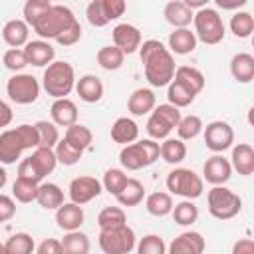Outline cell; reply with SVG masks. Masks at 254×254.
<instances>
[{"label": "cell", "mask_w": 254, "mask_h": 254, "mask_svg": "<svg viewBox=\"0 0 254 254\" xmlns=\"http://www.w3.org/2000/svg\"><path fill=\"white\" fill-rule=\"evenodd\" d=\"M38 147V131L34 125H18L0 133V165H14L26 149Z\"/></svg>", "instance_id": "1"}, {"label": "cell", "mask_w": 254, "mask_h": 254, "mask_svg": "<svg viewBox=\"0 0 254 254\" xmlns=\"http://www.w3.org/2000/svg\"><path fill=\"white\" fill-rule=\"evenodd\" d=\"M42 85H44L46 93L52 95L54 99H64L75 87V71H73V65L67 64V62H52L44 69Z\"/></svg>", "instance_id": "2"}, {"label": "cell", "mask_w": 254, "mask_h": 254, "mask_svg": "<svg viewBox=\"0 0 254 254\" xmlns=\"http://www.w3.org/2000/svg\"><path fill=\"white\" fill-rule=\"evenodd\" d=\"M77 18L73 12L64 4H52V8L40 18V22L32 28L42 40H56L60 34H64Z\"/></svg>", "instance_id": "3"}, {"label": "cell", "mask_w": 254, "mask_h": 254, "mask_svg": "<svg viewBox=\"0 0 254 254\" xmlns=\"http://www.w3.org/2000/svg\"><path fill=\"white\" fill-rule=\"evenodd\" d=\"M159 157H161V149H159V143H155L153 139H141L131 145H125L119 153V161L127 171L145 169L153 165Z\"/></svg>", "instance_id": "4"}, {"label": "cell", "mask_w": 254, "mask_h": 254, "mask_svg": "<svg viewBox=\"0 0 254 254\" xmlns=\"http://www.w3.org/2000/svg\"><path fill=\"white\" fill-rule=\"evenodd\" d=\"M192 24H194V36L196 40H200L206 46H216L224 40V22L220 18V14L214 8H202L198 12H194L192 16Z\"/></svg>", "instance_id": "5"}, {"label": "cell", "mask_w": 254, "mask_h": 254, "mask_svg": "<svg viewBox=\"0 0 254 254\" xmlns=\"http://www.w3.org/2000/svg\"><path fill=\"white\" fill-rule=\"evenodd\" d=\"M143 69H145V77L153 87H165L173 81L175 77V60L173 54L163 46L159 52H155L151 58H147L143 62Z\"/></svg>", "instance_id": "6"}, {"label": "cell", "mask_w": 254, "mask_h": 254, "mask_svg": "<svg viewBox=\"0 0 254 254\" xmlns=\"http://www.w3.org/2000/svg\"><path fill=\"white\" fill-rule=\"evenodd\" d=\"M206 204H208L210 216H214L216 220H230L242 210V198L234 190L226 189L224 185L212 187L208 190Z\"/></svg>", "instance_id": "7"}, {"label": "cell", "mask_w": 254, "mask_h": 254, "mask_svg": "<svg viewBox=\"0 0 254 254\" xmlns=\"http://www.w3.org/2000/svg\"><path fill=\"white\" fill-rule=\"evenodd\" d=\"M167 190L171 194L183 196L185 200H194V198H198L202 194L204 183L194 171L179 167V169H173L167 175Z\"/></svg>", "instance_id": "8"}, {"label": "cell", "mask_w": 254, "mask_h": 254, "mask_svg": "<svg viewBox=\"0 0 254 254\" xmlns=\"http://www.w3.org/2000/svg\"><path fill=\"white\" fill-rule=\"evenodd\" d=\"M135 244V230L127 224L109 230H99V248L103 254H129Z\"/></svg>", "instance_id": "9"}, {"label": "cell", "mask_w": 254, "mask_h": 254, "mask_svg": "<svg viewBox=\"0 0 254 254\" xmlns=\"http://www.w3.org/2000/svg\"><path fill=\"white\" fill-rule=\"evenodd\" d=\"M8 97L18 105H30L40 95V81L32 73H14L6 83Z\"/></svg>", "instance_id": "10"}, {"label": "cell", "mask_w": 254, "mask_h": 254, "mask_svg": "<svg viewBox=\"0 0 254 254\" xmlns=\"http://www.w3.org/2000/svg\"><path fill=\"white\" fill-rule=\"evenodd\" d=\"M202 131H204V143L214 155L224 153L234 143V129L226 121H210Z\"/></svg>", "instance_id": "11"}, {"label": "cell", "mask_w": 254, "mask_h": 254, "mask_svg": "<svg viewBox=\"0 0 254 254\" xmlns=\"http://www.w3.org/2000/svg\"><path fill=\"white\" fill-rule=\"evenodd\" d=\"M101 181H97L95 177H89V175H81V177H75L71 183H69V198L73 204H87L89 200L97 198L101 194Z\"/></svg>", "instance_id": "12"}, {"label": "cell", "mask_w": 254, "mask_h": 254, "mask_svg": "<svg viewBox=\"0 0 254 254\" xmlns=\"http://www.w3.org/2000/svg\"><path fill=\"white\" fill-rule=\"evenodd\" d=\"M111 38H113V46L119 48L123 54H133L139 50L141 46V32L137 26L133 24H117L111 32Z\"/></svg>", "instance_id": "13"}, {"label": "cell", "mask_w": 254, "mask_h": 254, "mask_svg": "<svg viewBox=\"0 0 254 254\" xmlns=\"http://www.w3.org/2000/svg\"><path fill=\"white\" fill-rule=\"evenodd\" d=\"M202 175L206 179V183H210L212 187H220L224 185L230 175H232V167H230V161L224 159L222 155H212L204 161L202 165Z\"/></svg>", "instance_id": "14"}, {"label": "cell", "mask_w": 254, "mask_h": 254, "mask_svg": "<svg viewBox=\"0 0 254 254\" xmlns=\"http://www.w3.org/2000/svg\"><path fill=\"white\" fill-rule=\"evenodd\" d=\"M24 54H26L28 65H36V67H48L54 62V58H56V50L46 40H32V42H28L24 46Z\"/></svg>", "instance_id": "15"}, {"label": "cell", "mask_w": 254, "mask_h": 254, "mask_svg": "<svg viewBox=\"0 0 254 254\" xmlns=\"http://www.w3.org/2000/svg\"><path fill=\"white\" fill-rule=\"evenodd\" d=\"M204 252V238L200 232L187 230L179 234L171 244L167 254H202Z\"/></svg>", "instance_id": "16"}, {"label": "cell", "mask_w": 254, "mask_h": 254, "mask_svg": "<svg viewBox=\"0 0 254 254\" xmlns=\"http://www.w3.org/2000/svg\"><path fill=\"white\" fill-rule=\"evenodd\" d=\"M83 208L79 204H73V202H64L58 210H56V222L62 230L65 232H73V230H79V226L83 224Z\"/></svg>", "instance_id": "17"}, {"label": "cell", "mask_w": 254, "mask_h": 254, "mask_svg": "<svg viewBox=\"0 0 254 254\" xmlns=\"http://www.w3.org/2000/svg\"><path fill=\"white\" fill-rule=\"evenodd\" d=\"M50 115H52V123L60 125V127H71L77 123V105L64 97V99H56L50 107Z\"/></svg>", "instance_id": "18"}, {"label": "cell", "mask_w": 254, "mask_h": 254, "mask_svg": "<svg viewBox=\"0 0 254 254\" xmlns=\"http://www.w3.org/2000/svg\"><path fill=\"white\" fill-rule=\"evenodd\" d=\"M230 167L242 177H250L254 173V149L250 143H238L232 147Z\"/></svg>", "instance_id": "19"}, {"label": "cell", "mask_w": 254, "mask_h": 254, "mask_svg": "<svg viewBox=\"0 0 254 254\" xmlns=\"http://www.w3.org/2000/svg\"><path fill=\"white\" fill-rule=\"evenodd\" d=\"M75 91H77V95H79L81 101H85V103H97L103 97L105 87H103V81L97 75L87 73V75H81L79 79H75Z\"/></svg>", "instance_id": "20"}, {"label": "cell", "mask_w": 254, "mask_h": 254, "mask_svg": "<svg viewBox=\"0 0 254 254\" xmlns=\"http://www.w3.org/2000/svg\"><path fill=\"white\" fill-rule=\"evenodd\" d=\"M163 16H165V20H167L171 26H175V30H181V28H189V24L192 22L194 12H190V10L185 6L183 0H171V2L165 4Z\"/></svg>", "instance_id": "21"}, {"label": "cell", "mask_w": 254, "mask_h": 254, "mask_svg": "<svg viewBox=\"0 0 254 254\" xmlns=\"http://www.w3.org/2000/svg\"><path fill=\"white\" fill-rule=\"evenodd\" d=\"M28 36H30V26L20 20V18H14V20H8L2 28V40L10 46V48H22L28 44Z\"/></svg>", "instance_id": "22"}, {"label": "cell", "mask_w": 254, "mask_h": 254, "mask_svg": "<svg viewBox=\"0 0 254 254\" xmlns=\"http://www.w3.org/2000/svg\"><path fill=\"white\" fill-rule=\"evenodd\" d=\"M177 83H181L185 89H189L192 95H198L204 89V75L200 69L190 67V65H179L175 69V77Z\"/></svg>", "instance_id": "23"}, {"label": "cell", "mask_w": 254, "mask_h": 254, "mask_svg": "<svg viewBox=\"0 0 254 254\" xmlns=\"http://www.w3.org/2000/svg\"><path fill=\"white\" fill-rule=\"evenodd\" d=\"M155 105H157L155 93H153L151 89H147V87L135 89V91L129 95V99H127V109H129V113H131V115H137V117L147 115L149 111L155 109Z\"/></svg>", "instance_id": "24"}, {"label": "cell", "mask_w": 254, "mask_h": 254, "mask_svg": "<svg viewBox=\"0 0 254 254\" xmlns=\"http://www.w3.org/2000/svg\"><path fill=\"white\" fill-rule=\"evenodd\" d=\"M230 73L238 83H250L254 79V56L246 54V52L232 56Z\"/></svg>", "instance_id": "25"}, {"label": "cell", "mask_w": 254, "mask_h": 254, "mask_svg": "<svg viewBox=\"0 0 254 254\" xmlns=\"http://www.w3.org/2000/svg\"><path fill=\"white\" fill-rule=\"evenodd\" d=\"M196 36L194 32H190L189 28H181V30H175L169 34V48L173 54H179V56H187V54H192L194 48H196Z\"/></svg>", "instance_id": "26"}, {"label": "cell", "mask_w": 254, "mask_h": 254, "mask_svg": "<svg viewBox=\"0 0 254 254\" xmlns=\"http://www.w3.org/2000/svg\"><path fill=\"white\" fill-rule=\"evenodd\" d=\"M139 137V127L133 119L129 117H119L111 125V139L119 145H131Z\"/></svg>", "instance_id": "27"}, {"label": "cell", "mask_w": 254, "mask_h": 254, "mask_svg": "<svg viewBox=\"0 0 254 254\" xmlns=\"http://www.w3.org/2000/svg\"><path fill=\"white\" fill-rule=\"evenodd\" d=\"M36 202L46 210H58L64 204V190L56 183H42L38 187Z\"/></svg>", "instance_id": "28"}, {"label": "cell", "mask_w": 254, "mask_h": 254, "mask_svg": "<svg viewBox=\"0 0 254 254\" xmlns=\"http://www.w3.org/2000/svg\"><path fill=\"white\" fill-rule=\"evenodd\" d=\"M32 167L36 169V173L40 175V179L44 181V177H48L50 173H54L56 165H58V159H56V153L54 149H46V147H38L34 149V153L28 157Z\"/></svg>", "instance_id": "29"}, {"label": "cell", "mask_w": 254, "mask_h": 254, "mask_svg": "<svg viewBox=\"0 0 254 254\" xmlns=\"http://www.w3.org/2000/svg\"><path fill=\"white\" fill-rule=\"evenodd\" d=\"M62 242V252L64 254H89V238L87 234L73 230V232H65V236L60 240Z\"/></svg>", "instance_id": "30"}, {"label": "cell", "mask_w": 254, "mask_h": 254, "mask_svg": "<svg viewBox=\"0 0 254 254\" xmlns=\"http://www.w3.org/2000/svg\"><path fill=\"white\" fill-rule=\"evenodd\" d=\"M159 149H161L163 161L169 163V165H179V163L185 161V157H187V145H185L181 139H171V137H167V139L159 145Z\"/></svg>", "instance_id": "31"}, {"label": "cell", "mask_w": 254, "mask_h": 254, "mask_svg": "<svg viewBox=\"0 0 254 254\" xmlns=\"http://www.w3.org/2000/svg\"><path fill=\"white\" fill-rule=\"evenodd\" d=\"M145 196V187L141 181L137 179H127V185L123 187V190L115 196L117 202L121 206H137Z\"/></svg>", "instance_id": "32"}, {"label": "cell", "mask_w": 254, "mask_h": 254, "mask_svg": "<svg viewBox=\"0 0 254 254\" xmlns=\"http://www.w3.org/2000/svg\"><path fill=\"white\" fill-rule=\"evenodd\" d=\"M173 196L169 192H151L145 198V208L153 216H167L173 210Z\"/></svg>", "instance_id": "33"}, {"label": "cell", "mask_w": 254, "mask_h": 254, "mask_svg": "<svg viewBox=\"0 0 254 254\" xmlns=\"http://www.w3.org/2000/svg\"><path fill=\"white\" fill-rule=\"evenodd\" d=\"M123 224H127V216H125V210L121 206H105L97 214L99 230H109V228H117Z\"/></svg>", "instance_id": "34"}, {"label": "cell", "mask_w": 254, "mask_h": 254, "mask_svg": "<svg viewBox=\"0 0 254 254\" xmlns=\"http://www.w3.org/2000/svg\"><path fill=\"white\" fill-rule=\"evenodd\" d=\"M6 254H34L36 244L28 232H16L4 242Z\"/></svg>", "instance_id": "35"}, {"label": "cell", "mask_w": 254, "mask_h": 254, "mask_svg": "<svg viewBox=\"0 0 254 254\" xmlns=\"http://www.w3.org/2000/svg\"><path fill=\"white\" fill-rule=\"evenodd\" d=\"M64 139H65L71 147H75V149H79V151H85V149L91 145V141H93V133L89 131V127L75 123V125H71V127L65 129V137H64Z\"/></svg>", "instance_id": "36"}, {"label": "cell", "mask_w": 254, "mask_h": 254, "mask_svg": "<svg viewBox=\"0 0 254 254\" xmlns=\"http://www.w3.org/2000/svg\"><path fill=\"white\" fill-rule=\"evenodd\" d=\"M123 62H125V54L115 46H103L97 52V64L107 71L119 69L123 65Z\"/></svg>", "instance_id": "37"}, {"label": "cell", "mask_w": 254, "mask_h": 254, "mask_svg": "<svg viewBox=\"0 0 254 254\" xmlns=\"http://www.w3.org/2000/svg\"><path fill=\"white\" fill-rule=\"evenodd\" d=\"M171 214H173V220L179 226H190L198 218V208H196V204L192 200H181L179 204L173 206Z\"/></svg>", "instance_id": "38"}, {"label": "cell", "mask_w": 254, "mask_h": 254, "mask_svg": "<svg viewBox=\"0 0 254 254\" xmlns=\"http://www.w3.org/2000/svg\"><path fill=\"white\" fill-rule=\"evenodd\" d=\"M204 125H202V119L198 115H187V117H181L179 125H177V133L181 141H190L194 137H198L202 133Z\"/></svg>", "instance_id": "39"}, {"label": "cell", "mask_w": 254, "mask_h": 254, "mask_svg": "<svg viewBox=\"0 0 254 254\" xmlns=\"http://www.w3.org/2000/svg\"><path fill=\"white\" fill-rule=\"evenodd\" d=\"M230 32L244 40V38H250L252 32H254V18L250 12H236L232 18H230Z\"/></svg>", "instance_id": "40"}, {"label": "cell", "mask_w": 254, "mask_h": 254, "mask_svg": "<svg viewBox=\"0 0 254 254\" xmlns=\"http://www.w3.org/2000/svg\"><path fill=\"white\" fill-rule=\"evenodd\" d=\"M38 183L34 181H26V179H20L16 177L14 185H12V196L18 200V202H34L36 196H38Z\"/></svg>", "instance_id": "41"}, {"label": "cell", "mask_w": 254, "mask_h": 254, "mask_svg": "<svg viewBox=\"0 0 254 254\" xmlns=\"http://www.w3.org/2000/svg\"><path fill=\"white\" fill-rule=\"evenodd\" d=\"M52 8V2L50 0H28L22 8V14H24V22L28 26H36L40 22V18Z\"/></svg>", "instance_id": "42"}, {"label": "cell", "mask_w": 254, "mask_h": 254, "mask_svg": "<svg viewBox=\"0 0 254 254\" xmlns=\"http://www.w3.org/2000/svg\"><path fill=\"white\" fill-rule=\"evenodd\" d=\"M36 131H38V147H46V149H54L60 141V133L58 127L52 121H38L34 123Z\"/></svg>", "instance_id": "43"}, {"label": "cell", "mask_w": 254, "mask_h": 254, "mask_svg": "<svg viewBox=\"0 0 254 254\" xmlns=\"http://www.w3.org/2000/svg\"><path fill=\"white\" fill-rule=\"evenodd\" d=\"M196 95H192L189 89H185L181 83H177L175 79L169 83V89H167V99L173 107L181 109V107H189L192 101H194Z\"/></svg>", "instance_id": "44"}, {"label": "cell", "mask_w": 254, "mask_h": 254, "mask_svg": "<svg viewBox=\"0 0 254 254\" xmlns=\"http://www.w3.org/2000/svg\"><path fill=\"white\" fill-rule=\"evenodd\" d=\"M127 179H129V177H127L121 169H107V171H105V175H103L101 187H103L109 194L117 196V194L123 190V187L127 185Z\"/></svg>", "instance_id": "45"}, {"label": "cell", "mask_w": 254, "mask_h": 254, "mask_svg": "<svg viewBox=\"0 0 254 254\" xmlns=\"http://www.w3.org/2000/svg\"><path fill=\"white\" fill-rule=\"evenodd\" d=\"M54 153H56L58 163H62V165H65V167L75 165V163L81 159V155H83V151L71 147L65 139H60V141H58V145L54 147Z\"/></svg>", "instance_id": "46"}, {"label": "cell", "mask_w": 254, "mask_h": 254, "mask_svg": "<svg viewBox=\"0 0 254 254\" xmlns=\"http://www.w3.org/2000/svg\"><path fill=\"white\" fill-rule=\"evenodd\" d=\"M135 248H137V254H167L165 240L159 234H147V236H143L135 244Z\"/></svg>", "instance_id": "47"}, {"label": "cell", "mask_w": 254, "mask_h": 254, "mask_svg": "<svg viewBox=\"0 0 254 254\" xmlns=\"http://www.w3.org/2000/svg\"><path fill=\"white\" fill-rule=\"evenodd\" d=\"M2 62H4V67L14 71V73H20L28 65L24 48H10V50H6L4 56H2Z\"/></svg>", "instance_id": "48"}, {"label": "cell", "mask_w": 254, "mask_h": 254, "mask_svg": "<svg viewBox=\"0 0 254 254\" xmlns=\"http://www.w3.org/2000/svg\"><path fill=\"white\" fill-rule=\"evenodd\" d=\"M145 129H147V135H149L153 141H159V139H163V141H165V139L169 137V133L173 131V129H171V125H169L167 121H163L157 113H151V115H149Z\"/></svg>", "instance_id": "49"}, {"label": "cell", "mask_w": 254, "mask_h": 254, "mask_svg": "<svg viewBox=\"0 0 254 254\" xmlns=\"http://www.w3.org/2000/svg\"><path fill=\"white\" fill-rule=\"evenodd\" d=\"M85 16H87V22L93 26V28H103L109 24V20L105 18L103 14V6H101V0H93L87 4L85 8Z\"/></svg>", "instance_id": "50"}, {"label": "cell", "mask_w": 254, "mask_h": 254, "mask_svg": "<svg viewBox=\"0 0 254 254\" xmlns=\"http://www.w3.org/2000/svg\"><path fill=\"white\" fill-rule=\"evenodd\" d=\"M153 113H157L163 121H167L169 125H171V129H175L177 125H179V121H181V109H177V107H173L171 103H161V105H155V109H153Z\"/></svg>", "instance_id": "51"}, {"label": "cell", "mask_w": 254, "mask_h": 254, "mask_svg": "<svg viewBox=\"0 0 254 254\" xmlns=\"http://www.w3.org/2000/svg\"><path fill=\"white\" fill-rule=\"evenodd\" d=\"M101 6H103V14L109 22L121 18L127 10V4L123 0H101Z\"/></svg>", "instance_id": "52"}, {"label": "cell", "mask_w": 254, "mask_h": 254, "mask_svg": "<svg viewBox=\"0 0 254 254\" xmlns=\"http://www.w3.org/2000/svg\"><path fill=\"white\" fill-rule=\"evenodd\" d=\"M79 38H81V26H79V22L75 20L64 34H60L58 38H56V42L60 44V46H73V44H77L79 42Z\"/></svg>", "instance_id": "53"}, {"label": "cell", "mask_w": 254, "mask_h": 254, "mask_svg": "<svg viewBox=\"0 0 254 254\" xmlns=\"http://www.w3.org/2000/svg\"><path fill=\"white\" fill-rule=\"evenodd\" d=\"M14 214H16V202H14V198L0 192V222L10 220Z\"/></svg>", "instance_id": "54"}, {"label": "cell", "mask_w": 254, "mask_h": 254, "mask_svg": "<svg viewBox=\"0 0 254 254\" xmlns=\"http://www.w3.org/2000/svg\"><path fill=\"white\" fill-rule=\"evenodd\" d=\"M18 177H20V179H26V181H34V183H38V185L42 183L40 175L36 173V169L32 167V163H30L28 157L20 161V165H18Z\"/></svg>", "instance_id": "55"}, {"label": "cell", "mask_w": 254, "mask_h": 254, "mask_svg": "<svg viewBox=\"0 0 254 254\" xmlns=\"http://www.w3.org/2000/svg\"><path fill=\"white\" fill-rule=\"evenodd\" d=\"M36 254H64L62 252V242L56 238H46L38 244Z\"/></svg>", "instance_id": "56"}, {"label": "cell", "mask_w": 254, "mask_h": 254, "mask_svg": "<svg viewBox=\"0 0 254 254\" xmlns=\"http://www.w3.org/2000/svg\"><path fill=\"white\" fill-rule=\"evenodd\" d=\"M163 48V44L159 42V40H145L141 46H139V58H141V64L147 60V58H151L155 52H159Z\"/></svg>", "instance_id": "57"}, {"label": "cell", "mask_w": 254, "mask_h": 254, "mask_svg": "<svg viewBox=\"0 0 254 254\" xmlns=\"http://www.w3.org/2000/svg\"><path fill=\"white\" fill-rule=\"evenodd\" d=\"M232 254H254V242H252V238H238L232 244Z\"/></svg>", "instance_id": "58"}, {"label": "cell", "mask_w": 254, "mask_h": 254, "mask_svg": "<svg viewBox=\"0 0 254 254\" xmlns=\"http://www.w3.org/2000/svg\"><path fill=\"white\" fill-rule=\"evenodd\" d=\"M12 117H14L12 107H10L6 101L0 99V127H8V125L12 123Z\"/></svg>", "instance_id": "59"}, {"label": "cell", "mask_w": 254, "mask_h": 254, "mask_svg": "<svg viewBox=\"0 0 254 254\" xmlns=\"http://www.w3.org/2000/svg\"><path fill=\"white\" fill-rule=\"evenodd\" d=\"M246 0H234V2H222V0H216V6L222 8V10H236L240 6H244Z\"/></svg>", "instance_id": "60"}, {"label": "cell", "mask_w": 254, "mask_h": 254, "mask_svg": "<svg viewBox=\"0 0 254 254\" xmlns=\"http://www.w3.org/2000/svg\"><path fill=\"white\" fill-rule=\"evenodd\" d=\"M6 183H8V173H6V169L0 165V190L6 187Z\"/></svg>", "instance_id": "61"}, {"label": "cell", "mask_w": 254, "mask_h": 254, "mask_svg": "<svg viewBox=\"0 0 254 254\" xmlns=\"http://www.w3.org/2000/svg\"><path fill=\"white\" fill-rule=\"evenodd\" d=\"M0 254H6V250H4V244H0Z\"/></svg>", "instance_id": "62"}]
</instances>
